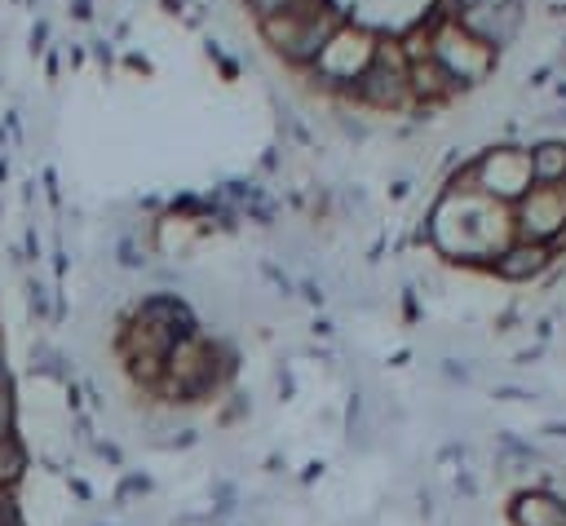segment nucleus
<instances>
[{
  "label": "nucleus",
  "instance_id": "1",
  "mask_svg": "<svg viewBox=\"0 0 566 526\" xmlns=\"http://www.w3.org/2000/svg\"><path fill=\"white\" fill-rule=\"evenodd\" d=\"M429 239L447 261H491L517 243L513 208L482 190H447L429 217Z\"/></svg>",
  "mask_w": 566,
  "mask_h": 526
},
{
  "label": "nucleus",
  "instance_id": "2",
  "mask_svg": "<svg viewBox=\"0 0 566 526\" xmlns=\"http://www.w3.org/2000/svg\"><path fill=\"white\" fill-rule=\"evenodd\" d=\"M469 168H473V190H482L486 199H500L509 208L535 186V177H531V150H517V146L482 150Z\"/></svg>",
  "mask_w": 566,
  "mask_h": 526
},
{
  "label": "nucleus",
  "instance_id": "3",
  "mask_svg": "<svg viewBox=\"0 0 566 526\" xmlns=\"http://www.w3.org/2000/svg\"><path fill=\"white\" fill-rule=\"evenodd\" d=\"M433 62H438L455 84H478V80H486V75L495 71V49L482 44L478 35H469V31L451 18V22H442V27L433 31Z\"/></svg>",
  "mask_w": 566,
  "mask_h": 526
},
{
  "label": "nucleus",
  "instance_id": "4",
  "mask_svg": "<svg viewBox=\"0 0 566 526\" xmlns=\"http://www.w3.org/2000/svg\"><path fill=\"white\" fill-rule=\"evenodd\" d=\"M513 230L526 243H562L566 234V181L562 186H531L513 203Z\"/></svg>",
  "mask_w": 566,
  "mask_h": 526
},
{
  "label": "nucleus",
  "instance_id": "5",
  "mask_svg": "<svg viewBox=\"0 0 566 526\" xmlns=\"http://www.w3.org/2000/svg\"><path fill=\"white\" fill-rule=\"evenodd\" d=\"M371 62H376V35L367 27H340L314 57L327 84H354Z\"/></svg>",
  "mask_w": 566,
  "mask_h": 526
},
{
  "label": "nucleus",
  "instance_id": "6",
  "mask_svg": "<svg viewBox=\"0 0 566 526\" xmlns=\"http://www.w3.org/2000/svg\"><path fill=\"white\" fill-rule=\"evenodd\" d=\"M455 22H460L469 35H478L482 44L500 49V44H509L513 31L522 27V9H517V0H500V4H464V9L455 13Z\"/></svg>",
  "mask_w": 566,
  "mask_h": 526
},
{
  "label": "nucleus",
  "instance_id": "7",
  "mask_svg": "<svg viewBox=\"0 0 566 526\" xmlns=\"http://www.w3.org/2000/svg\"><path fill=\"white\" fill-rule=\"evenodd\" d=\"M349 93H354L363 106H376V111H402V106L411 102L407 71L385 66V62H371V66L349 84Z\"/></svg>",
  "mask_w": 566,
  "mask_h": 526
},
{
  "label": "nucleus",
  "instance_id": "8",
  "mask_svg": "<svg viewBox=\"0 0 566 526\" xmlns=\"http://www.w3.org/2000/svg\"><path fill=\"white\" fill-rule=\"evenodd\" d=\"M509 526H566V495L548 486H522L509 499Z\"/></svg>",
  "mask_w": 566,
  "mask_h": 526
},
{
  "label": "nucleus",
  "instance_id": "9",
  "mask_svg": "<svg viewBox=\"0 0 566 526\" xmlns=\"http://www.w3.org/2000/svg\"><path fill=\"white\" fill-rule=\"evenodd\" d=\"M548 265H553V248H548V243H526V239H517L509 252L495 256L491 270H495L504 283H531V278H539Z\"/></svg>",
  "mask_w": 566,
  "mask_h": 526
},
{
  "label": "nucleus",
  "instance_id": "10",
  "mask_svg": "<svg viewBox=\"0 0 566 526\" xmlns=\"http://www.w3.org/2000/svg\"><path fill=\"white\" fill-rule=\"evenodd\" d=\"M133 318H137V323H150V327H164V332H172V336H195V314H190V305L177 301V296H168V292H155V296L137 301Z\"/></svg>",
  "mask_w": 566,
  "mask_h": 526
},
{
  "label": "nucleus",
  "instance_id": "11",
  "mask_svg": "<svg viewBox=\"0 0 566 526\" xmlns=\"http://www.w3.org/2000/svg\"><path fill=\"white\" fill-rule=\"evenodd\" d=\"M407 88H411V97H420V102H442V97L455 93V80H451L433 57H420V62H407Z\"/></svg>",
  "mask_w": 566,
  "mask_h": 526
},
{
  "label": "nucleus",
  "instance_id": "12",
  "mask_svg": "<svg viewBox=\"0 0 566 526\" xmlns=\"http://www.w3.org/2000/svg\"><path fill=\"white\" fill-rule=\"evenodd\" d=\"M531 177L535 186H562L566 181V141H539L531 146Z\"/></svg>",
  "mask_w": 566,
  "mask_h": 526
},
{
  "label": "nucleus",
  "instance_id": "13",
  "mask_svg": "<svg viewBox=\"0 0 566 526\" xmlns=\"http://www.w3.org/2000/svg\"><path fill=\"white\" fill-rule=\"evenodd\" d=\"M27 469H31L27 442H22L18 433L4 438V442H0V491H18V482L27 477Z\"/></svg>",
  "mask_w": 566,
  "mask_h": 526
},
{
  "label": "nucleus",
  "instance_id": "14",
  "mask_svg": "<svg viewBox=\"0 0 566 526\" xmlns=\"http://www.w3.org/2000/svg\"><path fill=\"white\" fill-rule=\"evenodd\" d=\"M13 429H18V398H13V380H4L0 385V442L13 438Z\"/></svg>",
  "mask_w": 566,
  "mask_h": 526
},
{
  "label": "nucleus",
  "instance_id": "15",
  "mask_svg": "<svg viewBox=\"0 0 566 526\" xmlns=\"http://www.w3.org/2000/svg\"><path fill=\"white\" fill-rule=\"evenodd\" d=\"M150 495V477L146 473H128L124 482H119V491H115V504H128V499H146Z\"/></svg>",
  "mask_w": 566,
  "mask_h": 526
},
{
  "label": "nucleus",
  "instance_id": "16",
  "mask_svg": "<svg viewBox=\"0 0 566 526\" xmlns=\"http://www.w3.org/2000/svg\"><path fill=\"white\" fill-rule=\"evenodd\" d=\"M248 9H252V18L256 22H265V18H279V13H292L301 0H243Z\"/></svg>",
  "mask_w": 566,
  "mask_h": 526
},
{
  "label": "nucleus",
  "instance_id": "17",
  "mask_svg": "<svg viewBox=\"0 0 566 526\" xmlns=\"http://www.w3.org/2000/svg\"><path fill=\"white\" fill-rule=\"evenodd\" d=\"M0 526H27L22 504H18V491H0Z\"/></svg>",
  "mask_w": 566,
  "mask_h": 526
},
{
  "label": "nucleus",
  "instance_id": "18",
  "mask_svg": "<svg viewBox=\"0 0 566 526\" xmlns=\"http://www.w3.org/2000/svg\"><path fill=\"white\" fill-rule=\"evenodd\" d=\"M93 451H97L106 464H119V460H124V451H119L115 442H93Z\"/></svg>",
  "mask_w": 566,
  "mask_h": 526
},
{
  "label": "nucleus",
  "instance_id": "19",
  "mask_svg": "<svg viewBox=\"0 0 566 526\" xmlns=\"http://www.w3.org/2000/svg\"><path fill=\"white\" fill-rule=\"evenodd\" d=\"M455 495H464V499H473V495H478L473 473H464V469H460V477H455Z\"/></svg>",
  "mask_w": 566,
  "mask_h": 526
},
{
  "label": "nucleus",
  "instance_id": "20",
  "mask_svg": "<svg viewBox=\"0 0 566 526\" xmlns=\"http://www.w3.org/2000/svg\"><path fill=\"white\" fill-rule=\"evenodd\" d=\"M544 438H566V424H562V420H548V424H544Z\"/></svg>",
  "mask_w": 566,
  "mask_h": 526
},
{
  "label": "nucleus",
  "instance_id": "21",
  "mask_svg": "<svg viewBox=\"0 0 566 526\" xmlns=\"http://www.w3.org/2000/svg\"><path fill=\"white\" fill-rule=\"evenodd\" d=\"M9 380V367H4V340H0V385Z\"/></svg>",
  "mask_w": 566,
  "mask_h": 526
},
{
  "label": "nucleus",
  "instance_id": "22",
  "mask_svg": "<svg viewBox=\"0 0 566 526\" xmlns=\"http://www.w3.org/2000/svg\"><path fill=\"white\" fill-rule=\"evenodd\" d=\"M464 4H500V0H460V9H464Z\"/></svg>",
  "mask_w": 566,
  "mask_h": 526
},
{
  "label": "nucleus",
  "instance_id": "23",
  "mask_svg": "<svg viewBox=\"0 0 566 526\" xmlns=\"http://www.w3.org/2000/svg\"><path fill=\"white\" fill-rule=\"evenodd\" d=\"M93 526H102V522H93ZM106 526H111V522H106Z\"/></svg>",
  "mask_w": 566,
  "mask_h": 526
}]
</instances>
